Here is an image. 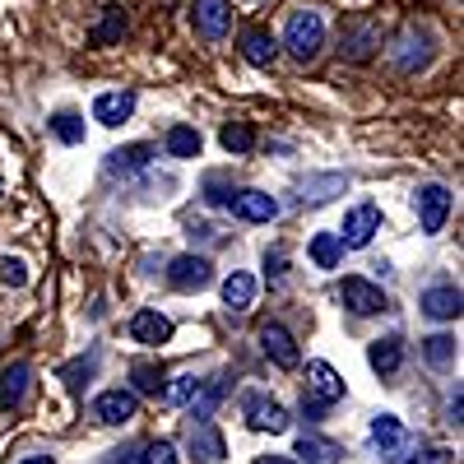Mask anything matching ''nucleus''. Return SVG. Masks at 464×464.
I'll list each match as a JSON object with an SVG mask.
<instances>
[{
  "label": "nucleus",
  "instance_id": "obj_1",
  "mask_svg": "<svg viewBox=\"0 0 464 464\" xmlns=\"http://www.w3.org/2000/svg\"><path fill=\"white\" fill-rule=\"evenodd\" d=\"M432 52H437L432 28H428V24H404V33L391 43V65H395L400 74H418L422 65L432 61Z\"/></svg>",
  "mask_w": 464,
  "mask_h": 464
},
{
  "label": "nucleus",
  "instance_id": "obj_2",
  "mask_svg": "<svg viewBox=\"0 0 464 464\" xmlns=\"http://www.w3.org/2000/svg\"><path fill=\"white\" fill-rule=\"evenodd\" d=\"M284 47L297 61H316L325 47V19L316 10H293L288 14V33H284Z\"/></svg>",
  "mask_w": 464,
  "mask_h": 464
},
{
  "label": "nucleus",
  "instance_id": "obj_3",
  "mask_svg": "<svg viewBox=\"0 0 464 464\" xmlns=\"http://www.w3.org/2000/svg\"><path fill=\"white\" fill-rule=\"evenodd\" d=\"M306 395H312V413L339 404L343 400V376L330 362H306Z\"/></svg>",
  "mask_w": 464,
  "mask_h": 464
},
{
  "label": "nucleus",
  "instance_id": "obj_4",
  "mask_svg": "<svg viewBox=\"0 0 464 464\" xmlns=\"http://www.w3.org/2000/svg\"><path fill=\"white\" fill-rule=\"evenodd\" d=\"M190 28H196L205 43H218L232 28V5L227 0H196V5H190Z\"/></svg>",
  "mask_w": 464,
  "mask_h": 464
},
{
  "label": "nucleus",
  "instance_id": "obj_5",
  "mask_svg": "<svg viewBox=\"0 0 464 464\" xmlns=\"http://www.w3.org/2000/svg\"><path fill=\"white\" fill-rule=\"evenodd\" d=\"M242 413H246V422L256 432H288V409L279 404V400H269V395H246L242 400Z\"/></svg>",
  "mask_w": 464,
  "mask_h": 464
},
{
  "label": "nucleus",
  "instance_id": "obj_6",
  "mask_svg": "<svg viewBox=\"0 0 464 464\" xmlns=\"http://www.w3.org/2000/svg\"><path fill=\"white\" fill-rule=\"evenodd\" d=\"M168 284L181 288V293H200V288L214 284V265L205 256H177L172 269H168Z\"/></svg>",
  "mask_w": 464,
  "mask_h": 464
},
{
  "label": "nucleus",
  "instance_id": "obj_7",
  "mask_svg": "<svg viewBox=\"0 0 464 464\" xmlns=\"http://www.w3.org/2000/svg\"><path fill=\"white\" fill-rule=\"evenodd\" d=\"M339 297H343V306H348L353 316H376V312H385V306H391L376 284H367V279H358V275L339 284Z\"/></svg>",
  "mask_w": 464,
  "mask_h": 464
},
{
  "label": "nucleus",
  "instance_id": "obj_8",
  "mask_svg": "<svg viewBox=\"0 0 464 464\" xmlns=\"http://www.w3.org/2000/svg\"><path fill=\"white\" fill-rule=\"evenodd\" d=\"M376 232H381V209H376V205H358V209L343 214L339 242H343V246H367Z\"/></svg>",
  "mask_w": 464,
  "mask_h": 464
},
{
  "label": "nucleus",
  "instance_id": "obj_9",
  "mask_svg": "<svg viewBox=\"0 0 464 464\" xmlns=\"http://www.w3.org/2000/svg\"><path fill=\"white\" fill-rule=\"evenodd\" d=\"M223 205L237 214V218H246V223H269V218L279 214V200L265 196V190H232Z\"/></svg>",
  "mask_w": 464,
  "mask_h": 464
},
{
  "label": "nucleus",
  "instance_id": "obj_10",
  "mask_svg": "<svg viewBox=\"0 0 464 464\" xmlns=\"http://www.w3.org/2000/svg\"><path fill=\"white\" fill-rule=\"evenodd\" d=\"M450 218V190L446 186H422L418 190V227L422 232H441Z\"/></svg>",
  "mask_w": 464,
  "mask_h": 464
},
{
  "label": "nucleus",
  "instance_id": "obj_11",
  "mask_svg": "<svg viewBox=\"0 0 464 464\" xmlns=\"http://www.w3.org/2000/svg\"><path fill=\"white\" fill-rule=\"evenodd\" d=\"M376 47H381V28H376L372 19H353V24L343 28L339 52H343L348 61H372V56H376Z\"/></svg>",
  "mask_w": 464,
  "mask_h": 464
},
{
  "label": "nucleus",
  "instance_id": "obj_12",
  "mask_svg": "<svg viewBox=\"0 0 464 464\" xmlns=\"http://www.w3.org/2000/svg\"><path fill=\"white\" fill-rule=\"evenodd\" d=\"M260 348H265V358H275L279 367H297V339L279 325V321H269V325H260Z\"/></svg>",
  "mask_w": 464,
  "mask_h": 464
},
{
  "label": "nucleus",
  "instance_id": "obj_13",
  "mask_svg": "<svg viewBox=\"0 0 464 464\" xmlns=\"http://www.w3.org/2000/svg\"><path fill=\"white\" fill-rule=\"evenodd\" d=\"M93 413H98V422L121 428V422H130V418L140 413V395H135V391H107V395H98Z\"/></svg>",
  "mask_w": 464,
  "mask_h": 464
},
{
  "label": "nucleus",
  "instance_id": "obj_14",
  "mask_svg": "<svg viewBox=\"0 0 464 464\" xmlns=\"http://www.w3.org/2000/svg\"><path fill=\"white\" fill-rule=\"evenodd\" d=\"M190 455H196L200 464H223V455H227V441H223V432L214 428L209 418L190 428Z\"/></svg>",
  "mask_w": 464,
  "mask_h": 464
},
{
  "label": "nucleus",
  "instance_id": "obj_15",
  "mask_svg": "<svg viewBox=\"0 0 464 464\" xmlns=\"http://www.w3.org/2000/svg\"><path fill=\"white\" fill-rule=\"evenodd\" d=\"M33 391V367L28 362H14L5 367V376H0V409H19Z\"/></svg>",
  "mask_w": 464,
  "mask_h": 464
},
{
  "label": "nucleus",
  "instance_id": "obj_16",
  "mask_svg": "<svg viewBox=\"0 0 464 464\" xmlns=\"http://www.w3.org/2000/svg\"><path fill=\"white\" fill-rule=\"evenodd\" d=\"M422 312H428L432 321H455L459 316V288L455 284H437L422 293Z\"/></svg>",
  "mask_w": 464,
  "mask_h": 464
},
{
  "label": "nucleus",
  "instance_id": "obj_17",
  "mask_svg": "<svg viewBox=\"0 0 464 464\" xmlns=\"http://www.w3.org/2000/svg\"><path fill=\"white\" fill-rule=\"evenodd\" d=\"M367 362H372V372H381V376H395L400 362H404V339H400V334L376 339V343H372V353H367Z\"/></svg>",
  "mask_w": 464,
  "mask_h": 464
},
{
  "label": "nucleus",
  "instance_id": "obj_18",
  "mask_svg": "<svg viewBox=\"0 0 464 464\" xmlns=\"http://www.w3.org/2000/svg\"><path fill=\"white\" fill-rule=\"evenodd\" d=\"M242 56H246L251 65H275V56H279L275 33H265V28H246V33H242Z\"/></svg>",
  "mask_w": 464,
  "mask_h": 464
},
{
  "label": "nucleus",
  "instance_id": "obj_19",
  "mask_svg": "<svg viewBox=\"0 0 464 464\" xmlns=\"http://www.w3.org/2000/svg\"><path fill=\"white\" fill-rule=\"evenodd\" d=\"M130 334H135L140 343H168V339H172V321H168L163 312H135Z\"/></svg>",
  "mask_w": 464,
  "mask_h": 464
},
{
  "label": "nucleus",
  "instance_id": "obj_20",
  "mask_svg": "<svg viewBox=\"0 0 464 464\" xmlns=\"http://www.w3.org/2000/svg\"><path fill=\"white\" fill-rule=\"evenodd\" d=\"M130 111H135V93H102L98 102H93V116L102 126H121V121H130Z\"/></svg>",
  "mask_w": 464,
  "mask_h": 464
},
{
  "label": "nucleus",
  "instance_id": "obj_21",
  "mask_svg": "<svg viewBox=\"0 0 464 464\" xmlns=\"http://www.w3.org/2000/svg\"><path fill=\"white\" fill-rule=\"evenodd\" d=\"M149 159H153V149H149V144H126V149L107 153V172H111V177H126V172L149 168Z\"/></svg>",
  "mask_w": 464,
  "mask_h": 464
},
{
  "label": "nucleus",
  "instance_id": "obj_22",
  "mask_svg": "<svg viewBox=\"0 0 464 464\" xmlns=\"http://www.w3.org/2000/svg\"><path fill=\"white\" fill-rule=\"evenodd\" d=\"M372 441L381 446V455H395V450L404 446L400 418H395V413H376V418H372Z\"/></svg>",
  "mask_w": 464,
  "mask_h": 464
},
{
  "label": "nucleus",
  "instance_id": "obj_23",
  "mask_svg": "<svg viewBox=\"0 0 464 464\" xmlns=\"http://www.w3.org/2000/svg\"><path fill=\"white\" fill-rule=\"evenodd\" d=\"M223 302L232 306V312H246V306L256 302V279L242 275V269H237V275H227L223 279Z\"/></svg>",
  "mask_w": 464,
  "mask_h": 464
},
{
  "label": "nucleus",
  "instance_id": "obj_24",
  "mask_svg": "<svg viewBox=\"0 0 464 464\" xmlns=\"http://www.w3.org/2000/svg\"><path fill=\"white\" fill-rule=\"evenodd\" d=\"M339 260H343L339 232H316V237H312V265H316V269H334Z\"/></svg>",
  "mask_w": 464,
  "mask_h": 464
},
{
  "label": "nucleus",
  "instance_id": "obj_25",
  "mask_svg": "<svg viewBox=\"0 0 464 464\" xmlns=\"http://www.w3.org/2000/svg\"><path fill=\"white\" fill-rule=\"evenodd\" d=\"M163 144L172 159H200V130H190V126H172Z\"/></svg>",
  "mask_w": 464,
  "mask_h": 464
},
{
  "label": "nucleus",
  "instance_id": "obj_26",
  "mask_svg": "<svg viewBox=\"0 0 464 464\" xmlns=\"http://www.w3.org/2000/svg\"><path fill=\"white\" fill-rule=\"evenodd\" d=\"M121 33H126V10L121 5H107L102 10V24L93 28V47H111Z\"/></svg>",
  "mask_w": 464,
  "mask_h": 464
},
{
  "label": "nucleus",
  "instance_id": "obj_27",
  "mask_svg": "<svg viewBox=\"0 0 464 464\" xmlns=\"http://www.w3.org/2000/svg\"><path fill=\"white\" fill-rule=\"evenodd\" d=\"M297 459H302V464H334V459H339V446H330V441H321V437H302V441H297Z\"/></svg>",
  "mask_w": 464,
  "mask_h": 464
},
{
  "label": "nucleus",
  "instance_id": "obj_28",
  "mask_svg": "<svg viewBox=\"0 0 464 464\" xmlns=\"http://www.w3.org/2000/svg\"><path fill=\"white\" fill-rule=\"evenodd\" d=\"M218 140H223L227 153H251V149H256V130H251L246 121H227Z\"/></svg>",
  "mask_w": 464,
  "mask_h": 464
},
{
  "label": "nucleus",
  "instance_id": "obj_29",
  "mask_svg": "<svg viewBox=\"0 0 464 464\" xmlns=\"http://www.w3.org/2000/svg\"><path fill=\"white\" fill-rule=\"evenodd\" d=\"M348 186V177H312L302 186V200L306 205H321V200H330V190H343Z\"/></svg>",
  "mask_w": 464,
  "mask_h": 464
},
{
  "label": "nucleus",
  "instance_id": "obj_30",
  "mask_svg": "<svg viewBox=\"0 0 464 464\" xmlns=\"http://www.w3.org/2000/svg\"><path fill=\"white\" fill-rule=\"evenodd\" d=\"M52 130H56V140H65V144H80L84 140V121L74 111H56L52 116Z\"/></svg>",
  "mask_w": 464,
  "mask_h": 464
},
{
  "label": "nucleus",
  "instance_id": "obj_31",
  "mask_svg": "<svg viewBox=\"0 0 464 464\" xmlns=\"http://www.w3.org/2000/svg\"><path fill=\"white\" fill-rule=\"evenodd\" d=\"M130 381H135V395H159V391H163V372L153 367V362H140V367L130 372Z\"/></svg>",
  "mask_w": 464,
  "mask_h": 464
},
{
  "label": "nucleus",
  "instance_id": "obj_32",
  "mask_svg": "<svg viewBox=\"0 0 464 464\" xmlns=\"http://www.w3.org/2000/svg\"><path fill=\"white\" fill-rule=\"evenodd\" d=\"M196 391H200V381L190 376V372H181V376H172V381L163 385V400H168V404H186Z\"/></svg>",
  "mask_w": 464,
  "mask_h": 464
},
{
  "label": "nucleus",
  "instance_id": "obj_33",
  "mask_svg": "<svg viewBox=\"0 0 464 464\" xmlns=\"http://www.w3.org/2000/svg\"><path fill=\"white\" fill-rule=\"evenodd\" d=\"M422 353H428L432 367H446L455 358V339L450 334H432V339H422Z\"/></svg>",
  "mask_w": 464,
  "mask_h": 464
},
{
  "label": "nucleus",
  "instance_id": "obj_34",
  "mask_svg": "<svg viewBox=\"0 0 464 464\" xmlns=\"http://www.w3.org/2000/svg\"><path fill=\"white\" fill-rule=\"evenodd\" d=\"M0 284H5V288H24L28 284V265L19 256H0Z\"/></svg>",
  "mask_w": 464,
  "mask_h": 464
},
{
  "label": "nucleus",
  "instance_id": "obj_35",
  "mask_svg": "<svg viewBox=\"0 0 464 464\" xmlns=\"http://www.w3.org/2000/svg\"><path fill=\"white\" fill-rule=\"evenodd\" d=\"M135 464H177V450H172V441H149Z\"/></svg>",
  "mask_w": 464,
  "mask_h": 464
},
{
  "label": "nucleus",
  "instance_id": "obj_36",
  "mask_svg": "<svg viewBox=\"0 0 464 464\" xmlns=\"http://www.w3.org/2000/svg\"><path fill=\"white\" fill-rule=\"evenodd\" d=\"M218 400H223V381H209V385H205V395L196 400V418L205 422V418L218 409Z\"/></svg>",
  "mask_w": 464,
  "mask_h": 464
},
{
  "label": "nucleus",
  "instance_id": "obj_37",
  "mask_svg": "<svg viewBox=\"0 0 464 464\" xmlns=\"http://www.w3.org/2000/svg\"><path fill=\"white\" fill-rule=\"evenodd\" d=\"M89 376H93V358L74 362V367H65V385H70V391H80V385H89Z\"/></svg>",
  "mask_w": 464,
  "mask_h": 464
},
{
  "label": "nucleus",
  "instance_id": "obj_38",
  "mask_svg": "<svg viewBox=\"0 0 464 464\" xmlns=\"http://www.w3.org/2000/svg\"><path fill=\"white\" fill-rule=\"evenodd\" d=\"M404 464H455V455H450V450H422V455H413V459H404Z\"/></svg>",
  "mask_w": 464,
  "mask_h": 464
},
{
  "label": "nucleus",
  "instance_id": "obj_39",
  "mask_svg": "<svg viewBox=\"0 0 464 464\" xmlns=\"http://www.w3.org/2000/svg\"><path fill=\"white\" fill-rule=\"evenodd\" d=\"M260 464H302V459H284V455H265Z\"/></svg>",
  "mask_w": 464,
  "mask_h": 464
},
{
  "label": "nucleus",
  "instance_id": "obj_40",
  "mask_svg": "<svg viewBox=\"0 0 464 464\" xmlns=\"http://www.w3.org/2000/svg\"><path fill=\"white\" fill-rule=\"evenodd\" d=\"M19 464H56L52 455H33V459H19Z\"/></svg>",
  "mask_w": 464,
  "mask_h": 464
}]
</instances>
